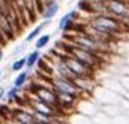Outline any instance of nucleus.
<instances>
[{"mask_svg":"<svg viewBox=\"0 0 129 124\" xmlns=\"http://www.w3.org/2000/svg\"><path fill=\"white\" fill-rule=\"evenodd\" d=\"M10 121H15V122H20V124H35L32 111L29 107H19V106H12Z\"/></svg>","mask_w":129,"mask_h":124,"instance_id":"7","label":"nucleus"},{"mask_svg":"<svg viewBox=\"0 0 129 124\" xmlns=\"http://www.w3.org/2000/svg\"><path fill=\"white\" fill-rule=\"evenodd\" d=\"M29 77H30V71H27V69H22V71L17 72V76H15V79L12 81V86L14 87H19V89H22V87L29 82Z\"/></svg>","mask_w":129,"mask_h":124,"instance_id":"13","label":"nucleus"},{"mask_svg":"<svg viewBox=\"0 0 129 124\" xmlns=\"http://www.w3.org/2000/svg\"><path fill=\"white\" fill-rule=\"evenodd\" d=\"M25 49H27V42H22V44H19L17 47H14L12 49V52H10V55H14V57H19V55H22V54L25 52Z\"/></svg>","mask_w":129,"mask_h":124,"instance_id":"23","label":"nucleus"},{"mask_svg":"<svg viewBox=\"0 0 129 124\" xmlns=\"http://www.w3.org/2000/svg\"><path fill=\"white\" fill-rule=\"evenodd\" d=\"M59 9H60V5H59L57 0H44L42 10H40V17L44 20H52L59 14Z\"/></svg>","mask_w":129,"mask_h":124,"instance_id":"9","label":"nucleus"},{"mask_svg":"<svg viewBox=\"0 0 129 124\" xmlns=\"http://www.w3.org/2000/svg\"><path fill=\"white\" fill-rule=\"evenodd\" d=\"M50 39H52V35L50 34H40L34 42H35V49L37 50H42V49H45L50 44Z\"/></svg>","mask_w":129,"mask_h":124,"instance_id":"17","label":"nucleus"},{"mask_svg":"<svg viewBox=\"0 0 129 124\" xmlns=\"http://www.w3.org/2000/svg\"><path fill=\"white\" fill-rule=\"evenodd\" d=\"M126 114H127V116H129V109H127V111H126Z\"/></svg>","mask_w":129,"mask_h":124,"instance_id":"31","label":"nucleus"},{"mask_svg":"<svg viewBox=\"0 0 129 124\" xmlns=\"http://www.w3.org/2000/svg\"><path fill=\"white\" fill-rule=\"evenodd\" d=\"M2 59H4V50L0 49V62H2Z\"/></svg>","mask_w":129,"mask_h":124,"instance_id":"26","label":"nucleus"},{"mask_svg":"<svg viewBox=\"0 0 129 124\" xmlns=\"http://www.w3.org/2000/svg\"><path fill=\"white\" fill-rule=\"evenodd\" d=\"M49 24H50V20H42L40 24H37V25H35V27H34V29L30 30L29 34H27V37H25V42H27V44L34 42V40H35V39H37L39 35L44 32V29H45Z\"/></svg>","mask_w":129,"mask_h":124,"instance_id":"11","label":"nucleus"},{"mask_svg":"<svg viewBox=\"0 0 129 124\" xmlns=\"http://www.w3.org/2000/svg\"><path fill=\"white\" fill-rule=\"evenodd\" d=\"M89 27L96 30H101V32H106V34H111L114 35L116 39L119 37L121 34L124 32V22H121L119 19H116L112 15H107V14H96V15H91V19L86 22Z\"/></svg>","mask_w":129,"mask_h":124,"instance_id":"1","label":"nucleus"},{"mask_svg":"<svg viewBox=\"0 0 129 124\" xmlns=\"http://www.w3.org/2000/svg\"><path fill=\"white\" fill-rule=\"evenodd\" d=\"M35 124H52V122H35Z\"/></svg>","mask_w":129,"mask_h":124,"instance_id":"30","label":"nucleus"},{"mask_svg":"<svg viewBox=\"0 0 129 124\" xmlns=\"http://www.w3.org/2000/svg\"><path fill=\"white\" fill-rule=\"evenodd\" d=\"M91 97L96 101L99 106H106V104H117L121 99L119 94H116V92L109 91L107 87L101 86L99 82H97V86L94 87V91L91 92Z\"/></svg>","mask_w":129,"mask_h":124,"instance_id":"4","label":"nucleus"},{"mask_svg":"<svg viewBox=\"0 0 129 124\" xmlns=\"http://www.w3.org/2000/svg\"><path fill=\"white\" fill-rule=\"evenodd\" d=\"M4 94H5V87L0 86V102H2V99H4Z\"/></svg>","mask_w":129,"mask_h":124,"instance_id":"25","label":"nucleus"},{"mask_svg":"<svg viewBox=\"0 0 129 124\" xmlns=\"http://www.w3.org/2000/svg\"><path fill=\"white\" fill-rule=\"evenodd\" d=\"M101 111H104L109 117H114V116L121 114V112H124V111L119 107V104H106V106H101Z\"/></svg>","mask_w":129,"mask_h":124,"instance_id":"18","label":"nucleus"},{"mask_svg":"<svg viewBox=\"0 0 129 124\" xmlns=\"http://www.w3.org/2000/svg\"><path fill=\"white\" fill-rule=\"evenodd\" d=\"M50 86L54 87V91H62L67 92V94H72V96H77V97H82V92L76 87V84L67 79V77H60V76H52L50 79Z\"/></svg>","mask_w":129,"mask_h":124,"instance_id":"5","label":"nucleus"},{"mask_svg":"<svg viewBox=\"0 0 129 124\" xmlns=\"http://www.w3.org/2000/svg\"><path fill=\"white\" fill-rule=\"evenodd\" d=\"M10 116H12V106L0 102V119L7 122V121H10Z\"/></svg>","mask_w":129,"mask_h":124,"instance_id":"20","label":"nucleus"},{"mask_svg":"<svg viewBox=\"0 0 129 124\" xmlns=\"http://www.w3.org/2000/svg\"><path fill=\"white\" fill-rule=\"evenodd\" d=\"M126 64L129 66V54H127V57H126Z\"/></svg>","mask_w":129,"mask_h":124,"instance_id":"28","label":"nucleus"},{"mask_svg":"<svg viewBox=\"0 0 129 124\" xmlns=\"http://www.w3.org/2000/svg\"><path fill=\"white\" fill-rule=\"evenodd\" d=\"M77 10H79L81 14L94 15V10H92V0H77Z\"/></svg>","mask_w":129,"mask_h":124,"instance_id":"16","label":"nucleus"},{"mask_svg":"<svg viewBox=\"0 0 129 124\" xmlns=\"http://www.w3.org/2000/svg\"><path fill=\"white\" fill-rule=\"evenodd\" d=\"M99 109H101V106L92 99L91 96H82V97L77 99V104H76V109L74 111H76V112H81V114H84V116L92 117Z\"/></svg>","mask_w":129,"mask_h":124,"instance_id":"6","label":"nucleus"},{"mask_svg":"<svg viewBox=\"0 0 129 124\" xmlns=\"http://www.w3.org/2000/svg\"><path fill=\"white\" fill-rule=\"evenodd\" d=\"M67 54L72 55V57H76L77 60H81L82 64H86L87 67H91L94 71H101V67L104 64V57H101L97 54H92L89 50H84V49H79L76 45H72V44H71V49H69Z\"/></svg>","mask_w":129,"mask_h":124,"instance_id":"2","label":"nucleus"},{"mask_svg":"<svg viewBox=\"0 0 129 124\" xmlns=\"http://www.w3.org/2000/svg\"><path fill=\"white\" fill-rule=\"evenodd\" d=\"M2 76H4V71H2V69H0V79H2Z\"/></svg>","mask_w":129,"mask_h":124,"instance_id":"29","label":"nucleus"},{"mask_svg":"<svg viewBox=\"0 0 129 124\" xmlns=\"http://www.w3.org/2000/svg\"><path fill=\"white\" fill-rule=\"evenodd\" d=\"M22 91V89H19V87H14V86H10L9 89H5V94H4V99H2V102H5V104H14V99H15V96L19 94V92Z\"/></svg>","mask_w":129,"mask_h":124,"instance_id":"15","label":"nucleus"},{"mask_svg":"<svg viewBox=\"0 0 129 124\" xmlns=\"http://www.w3.org/2000/svg\"><path fill=\"white\" fill-rule=\"evenodd\" d=\"M22 69H25V55L15 59V60L10 64L9 72H19V71H22Z\"/></svg>","mask_w":129,"mask_h":124,"instance_id":"21","label":"nucleus"},{"mask_svg":"<svg viewBox=\"0 0 129 124\" xmlns=\"http://www.w3.org/2000/svg\"><path fill=\"white\" fill-rule=\"evenodd\" d=\"M60 60L66 64V67L71 71L72 76H81V77H96L97 71L91 69V67H87L86 64H82L81 60H77L76 57H72L69 54H60L59 55Z\"/></svg>","mask_w":129,"mask_h":124,"instance_id":"3","label":"nucleus"},{"mask_svg":"<svg viewBox=\"0 0 129 124\" xmlns=\"http://www.w3.org/2000/svg\"><path fill=\"white\" fill-rule=\"evenodd\" d=\"M127 2H129V0H127Z\"/></svg>","mask_w":129,"mask_h":124,"instance_id":"32","label":"nucleus"},{"mask_svg":"<svg viewBox=\"0 0 129 124\" xmlns=\"http://www.w3.org/2000/svg\"><path fill=\"white\" fill-rule=\"evenodd\" d=\"M76 87L82 92V96H91V92L94 91V87L97 86V79L96 77H81V76H74L71 79Z\"/></svg>","mask_w":129,"mask_h":124,"instance_id":"8","label":"nucleus"},{"mask_svg":"<svg viewBox=\"0 0 129 124\" xmlns=\"http://www.w3.org/2000/svg\"><path fill=\"white\" fill-rule=\"evenodd\" d=\"M111 124H129V116L126 112H121V114L111 117Z\"/></svg>","mask_w":129,"mask_h":124,"instance_id":"22","label":"nucleus"},{"mask_svg":"<svg viewBox=\"0 0 129 124\" xmlns=\"http://www.w3.org/2000/svg\"><path fill=\"white\" fill-rule=\"evenodd\" d=\"M91 121H92V124H111V117L101 109L91 117Z\"/></svg>","mask_w":129,"mask_h":124,"instance_id":"19","label":"nucleus"},{"mask_svg":"<svg viewBox=\"0 0 129 124\" xmlns=\"http://www.w3.org/2000/svg\"><path fill=\"white\" fill-rule=\"evenodd\" d=\"M119 81H121V84H122V87L126 89V92H129V74L119 76Z\"/></svg>","mask_w":129,"mask_h":124,"instance_id":"24","label":"nucleus"},{"mask_svg":"<svg viewBox=\"0 0 129 124\" xmlns=\"http://www.w3.org/2000/svg\"><path fill=\"white\" fill-rule=\"evenodd\" d=\"M101 86L107 87L109 91L116 92V94H119V96H124V92H126V89L122 87V84H121V81H119V77H107V79H102Z\"/></svg>","mask_w":129,"mask_h":124,"instance_id":"10","label":"nucleus"},{"mask_svg":"<svg viewBox=\"0 0 129 124\" xmlns=\"http://www.w3.org/2000/svg\"><path fill=\"white\" fill-rule=\"evenodd\" d=\"M66 121H67V124H92L89 116H84V114H81V112H76V111L67 116Z\"/></svg>","mask_w":129,"mask_h":124,"instance_id":"12","label":"nucleus"},{"mask_svg":"<svg viewBox=\"0 0 129 124\" xmlns=\"http://www.w3.org/2000/svg\"><path fill=\"white\" fill-rule=\"evenodd\" d=\"M5 124H20V122H15V121H7Z\"/></svg>","mask_w":129,"mask_h":124,"instance_id":"27","label":"nucleus"},{"mask_svg":"<svg viewBox=\"0 0 129 124\" xmlns=\"http://www.w3.org/2000/svg\"><path fill=\"white\" fill-rule=\"evenodd\" d=\"M40 55H42V52L37 50V49H34L32 52L27 54V55H25V69H27V71L35 69V64H37V60L40 59Z\"/></svg>","mask_w":129,"mask_h":124,"instance_id":"14","label":"nucleus"}]
</instances>
